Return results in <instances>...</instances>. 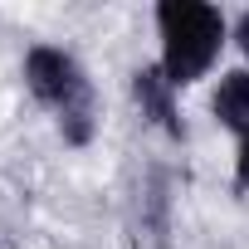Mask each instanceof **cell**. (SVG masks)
Wrapping results in <instances>:
<instances>
[{"label": "cell", "instance_id": "6da1fadb", "mask_svg": "<svg viewBox=\"0 0 249 249\" xmlns=\"http://www.w3.org/2000/svg\"><path fill=\"white\" fill-rule=\"evenodd\" d=\"M152 20H157V39H161L157 64L176 93L200 83L220 64V49L230 44V20L210 0H161Z\"/></svg>", "mask_w": 249, "mask_h": 249}, {"label": "cell", "instance_id": "7a4b0ae2", "mask_svg": "<svg viewBox=\"0 0 249 249\" xmlns=\"http://www.w3.org/2000/svg\"><path fill=\"white\" fill-rule=\"evenodd\" d=\"M20 73H25L30 98L54 112L64 147H88V142L98 137V98H93L88 69H83L69 49H59V44H35V49L25 54Z\"/></svg>", "mask_w": 249, "mask_h": 249}, {"label": "cell", "instance_id": "3957f363", "mask_svg": "<svg viewBox=\"0 0 249 249\" xmlns=\"http://www.w3.org/2000/svg\"><path fill=\"white\" fill-rule=\"evenodd\" d=\"M127 88H132V103H137V112L152 122V127H157L161 137H171V142H186V117H181L176 88H171V78L161 73V64H137Z\"/></svg>", "mask_w": 249, "mask_h": 249}, {"label": "cell", "instance_id": "277c9868", "mask_svg": "<svg viewBox=\"0 0 249 249\" xmlns=\"http://www.w3.org/2000/svg\"><path fill=\"white\" fill-rule=\"evenodd\" d=\"M210 117L220 122L225 132H234V137L249 127V69L244 64L225 69L215 78V88H210Z\"/></svg>", "mask_w": 249, "mask_h": 249}, {"label": "cell", "instance_id": "5b68a950", "mask_svg": "<svg viewBox=\"0 0 249 249\" xmlns=\"http://www.w3.org/2000/svg\"><path fill=\"white\" fill-rule=\"evenodd\" d=\"M234 191L249 196V127L234 137Z\"/></svg>", "mask_w": 249, "mask_h": 249}, {"label": "cell", "instance_id": "8992f818", "mask_svg": "<svg viewBox=\"0 0 249 249\" xmlns=\"http://www.w3.org/2000/svg\"><path fill=\"white\" fill-rule=\"evenodd\" d=\"M230 39H234V49H239L244 69H249V10H239V15H234V25H230Z\"/></svg>", "mask_w": 249, "mask_h": 249}]
</instances>
